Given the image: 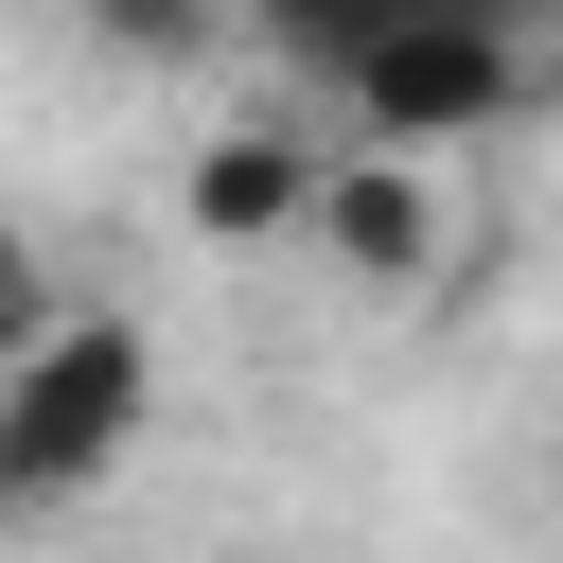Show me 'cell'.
<instances>
[{
    "instance_id": "6da1fadb",
    "label": "cell",
    "mask_w": 563,
    "mask_h": 563,
    "mask_svg": "<svg viewBox=\"0 0 563 563\" xmlns=\"http://www.w3.org/2000/svg\"><path fill=\"white\" fill-rule=\"evenodd\" d=\"M141 422H158V352H141V317H88V299H70V317L0 369V475H18V510L123 475Z\"/></svg>"
},
{
    "instance_id": "7a4b0ae2",
    "label": "cell",
    "mask_w": 563,
    "mask_h": 563,
    "mask_svg": "<svg viewBox=\"0 0 563 563\" xmlns=\"http://www.w3.org/2000/svg\"><path fill=\"white\" fill-rule=\"evenodd\" d=\"M528 88H545V53H510V35H457V18H405V35L352 70V123H369V158H440V141L510 123Z\"/></svg>"
},
{
    "instance_id": "3957f363",
    "label": "cell",
    "mask_w": 563,
    "mask_h": 563,
    "mask_svg": "<svg viewBox=\"0 0 563 563\" xmlns=\"http://www.w3.org/2000/svg\"><path fill=\"white\" fill-rule=\"evenodd\" d=\"M317 246H334L352 282H387V299L440 282V176H422V158H334V176H317Z\"/></svg>"
},
{
    "instance_id": "277c9868",
    "label": "cell",
    "mask_w": 563,
    "mask_h": 563,
    "mask_svg": "<svg viewBox=\"0 0 563 563\" xmlns=\"http://www.w3.org/2000/svg\"><path fill=\"white\" fill-rule=\"evenodd\" d=\"M317 141H282V123H246V141H194V246H282V229H317Z\"/></svg>"
},
{
    "instance_id": "5b68a950",
    "label": "cell",
    "mask_w": 563,
    "mask_h": 563,
    "mask_svg": "<svg viewBox=\"0 0 563 563\" xmlns=\"http://www.w3.org/2000/svg\"><path fill=\"white\" fill-rule=\"evenodd\" d=\"M246 18H264V35H282L299 70H334V88H352V70H369V53H387V35L422 18V0H246Z\"/></svg>"
},
{
    "instance_id": "8992f818",
    "label": "cell",
    "mask_w": 563,
    "mask_h": 563,
    "mask_svg": "<svg viewBox=\"0 0 563 563\" xmlns=\"http://www.w3.org/2000/svg\"><path fill=\"white\" fill-rule=\"evenodd\" d=\"M53 317H70V299H53V264H35V229H0V369H18Z\"/></svg>"
},
{
    "instance_id": "52a82bcc",
    "label": "cell",
    "mask_w": 563,
    "mask_h": 563,
    "mask_svg": "<svg viewBox=\"0 0 563 563\" xmlns=\"http://www.w3.org/2000/svg\"><path fill=\"white\" fill-rule=\"evenodd\" d=\"M88 35H106V53H194L211 0H88Z\"/></svg>"
},
{
    "instance_id": "ba28073f",
    "label": "cell",
    "mask_w": 563,
    "mask_h": 563,
    "mask_svg": "<svg viewBox=\"0 0 563 563\" xmlns=\"http://www.w3.org/2000/svg\"><path fill=\"white\" fill-rule=\"evenodd\" d=\"M0 528H18V475H0Z\"/></svg>"
}]
</instances>
